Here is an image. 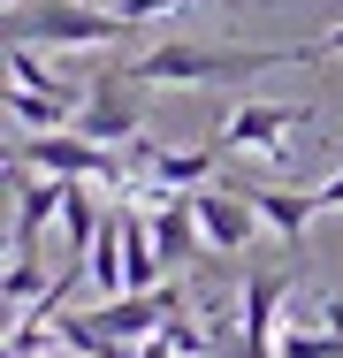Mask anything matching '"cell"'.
<instances>
[{"label": "cell", "instance_id": "obj_1", "mask_svg": "<svg viewBox=\"0 0 343 358\" xmlns=\"http://www.w3.org/2000/svg\"><path fill=\"white\" fill-rule=\"evenodd\" d=\"M282 62H321L313 38L305 46H191V38H168L153 54H137L130 76L137 84H237V76L282 69Z\"/></svg>", "mask_w": 343, "mask_h": 358}, {"label": "cell", "instance_id": "obj_2", "mask_svg": "<svg viewBox=\"0 0 343 358\" xmlns=\"http://www.w3.org/2000/svg\"><path fill=\"white\" fill-rule=\"evenodd\" d=\"M137 23L92 0H15L8 8V46H115Z\"/></svg>", "mask_w": 343, "mask_h": 358}, {"label": "cell", "instance_id": "obj_3", "mask_svg": "<svg viewBox=\"0 0 343 358\" xmlns=\"http://www.w3.org/2000/svg\"><path fill=\"white\" fill-rule=\"evenodd\" d=\"M8 160H23V168H38V176H62V183H130L122 176V160H115V145L84 138V130H15L8 145Z\"/></svg>", "mask_w": 343, "mask_h": 358}, {"label": "cell", "instance_id": "obj_4", "mask_svg": "<svg viewBox=\"0 0 343 358\" xmlns=\"http://www.w3.org/2000/svg\"><path fill=\"white\" fill-rule=\"evenodd\" d=\"M76 130L84 138H99V145H137L145 138V84H137L130 69H107V76H92L84 84V107H76Z\"/></svg>", "mask_w": 343, "mask_h": 358}, {"label": "cell", "instance_id": "obj_5", "mask_svg": "<svg viewBox=\"0 0 343 358\" xmlns=\"http://www.w3.org/2000/svg\"><path fill=\"white\" fill-rule=\"evenodd\" d=\"M290 130H305V107H290V99H244L229 122H221V152H274V160H290Z\"/></svg>", "mask_w": 343, "mask_h": 358}, {"label": "cell", "instance_id": "obj_6", "mask_svg": "<svg viewBox=\"0 0 343 358\" xmlns=\"http://www.w3.org/2000/svg\"><path fill=\"white\" fill-rule=\"evenodd\" d=\"M8 191H15L8 252H31V244H38V229H46V221H62L69 183H62V176H38V168H23V160H8Z\"/></svg>", "mask_w": 343, "mask_h": 358}, {"label": "cell", "instance_id": "obj_7", "mask_svg": "<svg viewBox=\"0 0 343 358\" xmlns=\"http://www.w3.org/2000/svg\"><path fill=\"white\" fill-rule=\"evenodd\" d=\"M191 206H199V229H206V252H244L252 236H260V206H252V191H191Z\"/></svg>", "mask_w": 343, "mask_h": 358}, {"label": "cell", "instance_id": "obj_8", "mask_svg": "<svg viewBox=\"0 0 343 358\" xmlns=\"http://www.w3.org/2000/svg\"><path fill=\"white\" fill-rule=\"evenodd\" d=\"M145 221H153V244H160V259H168V267H191V259L206 252V229H199V206H191V191L160 199Z\"/></svg>", "mask_w": 343, "mask_h": 358}, {"label": "cell", "instance_id": "obj_9", "mask_svg": "<svg viewBox=\"0 0 343 358\" xmlns=\"http://www.w3.org/2000/svg\"><path fill=\"white\" fill-rule=\"evenodd\" d=\"M252 206H260V221H267L290 252H305V229H313V214H321L313 191H282V183H267V191H252Z\"/></svg>", "mask_w": 343, "mask_h": 358}, {"label": "cell", "instance_id": "obj_10", "mask_svg": "<svg viewBox=\"0 0 343 358\" xmlns=\"http://www.w3.org/2000/svg\"><path fill=\"white\" fill-rule=\"evenodd\" d=\"M76 107H84V92H23V84H8L15 130H76Z\"/></svg>", "mask_w": 343, "mask_h": 358}, {"label": "cell", "instance_id": "obj_11", "mask_svg": "<svg viewBox=\"0 0 343 358\" xmlns=\"http://www.w3.org/2000/svg\"><path fill=\"white\" fill-rule=\"evenodd\" d=\"M160 244H153V221L145 214H122V282L130 289H160Z\"/></svg>", "mask_w": 343, "mask_h": 358}, {"label": "cell", "instance_id": "obj_12", "mask_svg": "<svg viewBox=\"0 0 343 358\" xmlns=\"http://www.w3.org/2000/svg\"><path fill=\"white\" fill-rule=\"evenodd\" d=\"M274 358H343V328H321V336H313V328L290 320V328L274 336Z\"/></svg>", "mask_w": 343, "mask_h": 358}, {"label": "cell", "instance_id": "obj_13", "mask_svg": "<svg viewBox=\"0 0 343 358\" xmlns=\"http://www.w3.org/2000/svg\"><path fill=\"white\" fill-rule=\"evenodd\" d=\"M8 76H15L23 92H69L62 76H46V69H38V46H8Z\"/></svg>", "mask_w": 343, "mask_h": 358}, {"label": "cell", "instance_id": "obj_14", "mask_svg": "<svg viewBox=\"0 0 343 358\" xmlns=\"http://www.w3.org/2000/svg\"><path fill=\"white\" fill-rule=\"evenodd\" d=\"M176 8H214V0H115L122 23H153V15H176Z\"/></svg>", "mask_w": 343, "mask_h": 358}, {"label": "cell", "instance_id": "obj_15", "mask_svg": "<svg viewBox=\"0 0 343 358\" xmlns=\"http://www.w3.org/2000/svg\"><path fill=\"white\" fill-rule=\"evenodd\" d=\"M313 199H321V214H343V168L321 183V191H313Z\"/></svg>", "mask_w": 343, "mask_h": 358}]
</instances>
